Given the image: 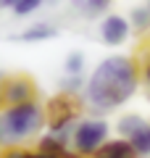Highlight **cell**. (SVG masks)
Masks as SVG:
<instances>
[{
    "label": "cell",
    "instance_id": "1",
    "mask_svg": "<svg viewBox=\"0 0 150 158\" xmlns=\"http://www.w3.org/2000/svg\"><path fill=\"white\" fill-rule=\"evenodd\" d=\"M140 90V63L132 56L113 53L106 56L90 71L82 90V100L98 113H108L121 108Z\"/></svg>",
    "mask_w": 150,
    "mask_h": 158
},
{
    "label": "cell",
    "instance_id": "2",
    "mask_svg": "<svg viewBox=\"0 0 150 158\" xmlns=\"http://www.w3.org/2000/svg\"><path fill=\"white\" fill-rule=\"evenodd\" d=\"M48 121H45V108L40 100L0 108V135L6 145H24L32 137H40Z\"/></svg>",
    "mask_w": 150,
    "mask_h": 158
},
{
    "label": "cell",
    "instance_id": "3",
    "mask_svg": "<svg viewBox=\"0 0 150 158\" xmlns=\"http://www.w3.org/2000/svg\"><path fill=\"white\" fill-rule=\"evenodd\" d=\"M111 140V124L100 116L77 118L71 127V153L92 158L100 148Z\"/></svg>",
    "mask_w": 150,
    "mask_h": 158
},
{
    "label": "cell",
    "instance_id": "4",
    "mask_svg": "<svg viewBox=\"0 0 150 158\" xmlns=\"http://www.w3.org/2000/svg\"><path fill=\"white\" fill-rule=\"evenodd\" d=\"M42 108H45L48 127H74V121L82 113V98L58 90L53 98H48L42 103Z\"/></svg>",
    "mask_w": 150,
    "mask_h": 158
},
{
    "label": "cell",
    "instance_id": "5",
    "mask_svg": "<svg viewBox=\"0 0 150 158\" xmlns=\"http://www.w3.org/2000/svg\"><path fill=\"white\" fill-rule=\"evenodd\" d=\"M0 98H3V106H16V103L37 100V85L24 71L6 74V77H0Z\"/></svg>",
    "mask_w": 150,
    "mask_h": 158
},
{
    "label": "cell",
    "instance_id": "6",
    "mask_svg": "<svg viewBox=\"0 0 150 158\" xmlns=\"http://www.w3.org/2000/svg\"><path fill=\"white\" fill-rule=\"evenodd\" d=\"M98 34H100V42H103V45L121 48L129 40V34H132L129 19L121 16V13H106L103 21H100V27H98Z\"/></svg>",
    "mask_w": 150,
    "mask_h": 158
},
{
    "label": "cell",
    "instance_id": "7",
    "mask_svg": "<svg viewBox=\"0 0 150 158\" xmlns=\"http://www.w3.org/2000/svg\"><path fill=\"white\" fill-rule=\"evenodd\" d=\"M37 150L66 158L71 153V127H45L37 140Z\"/></svg>",
    "mask_w": 150,
    "mask_h": 158
},
{
    "label": "cell",
    "instance_id": "8",
    "mask_svg": "<svg viewBox=\"0 0 150 158\" xmlns=\"http://www.w3.org/2000/svg\"><path fill=\"white\" fill-rule=\"evenodd\" d=\"M69 6L77 16H82L84 21H95V19L111 13L113 0H69Z\"/></svg>",
    "mask_w": 150,
    "mask_h": 158
},
{
    "label": "cell",
    "instance_id": "9",
    "mask_svg": "<svg viewBox=\"0 0 150 158\" xmlns=\"http://www.w3.org/2000/svg\"><path fill=\"white\" fill-rule=\"evenodd\" d=\"M53 37H58V27L53 21H34V24H29V27L19 34V40L27 42V45L48 42V40H53Z\"/></svg>",
    "mask_w": 150,
    "mask_h": 158
},
{
    "label": "cell",
    "instance_id": "10",
    "mask_svg": "<svg viewBox=\"0 0 150 158\" xmlns=\"http://www.w3.org/2000/svg\"><path fill=\"white\" fill-rule=\"evenodd\" d=\"M127 142L132 145V150L137 153V158H150V121L148 118L127 137Z\"/></svg>",
    "mask_w": 150,
    "mask_h": 158
},
{
    "label": "cell",
    "instance_id": "11",
    "mask_svg": "<svg viewBox=\"0 0 150 158\" xmlns=\"http://www.w3.org/2000/svg\"><path fill=\"white\" fill-rule=\"evenodd\" d=\"M92 158H137V153L132 150V145L127 140L119 137V140H108Z\"/></svg>",
    "mask_w": 150,
    "mask_h": 158
},
{
    "label": "cell",
    "instance_id": "12",
    "mask_svg": "<svg viewBox=\"0 0 150 158\" xmlns=\"http://www.w3.org/2000/svg\"><path fill=\"white\" fill-rule=\"evenodd\" d=\"M129 27H132L134 32H140V34L150 32V11L145 6H134L132 11H129Z\"/></svg>",
    "mask_w": 150,
    "mask_h": 158
},
{
    "label": "cell",
    "instance_id": "13",
    "mask_svg": "<svg viewBox=\"0 0 150 158\" xmlns=\"http://www.w3.org/2000/svg\"><path fill=\"white\" fill-rule=\"evenodd\" d=\"M0 158H58V156H50L42 150H24L21 145H6L0 150Z\"/></svg>",
    "mask_w": 150,
    "mask_h": 158
},
{
    "label": "cell",
    "instance_id": "14",
    "mask_svg": "<svg viewBox=\"0 0 150 158\" xmlns=\"http://www.w3.org/2000/svg\"><path fill=\"white\" fill-rule=\"evenodd\" d=\"M84 66H87V58H84V53L71 50V53L66 56V61H63V74H71V77H82V74H84Z\"/></svg>",
    "mask_w": 150,
    "mask_h": 158
},
{
    "label": "cell",
    "instance_id": "15",
    "mask_svg": "<svg viewBox=\"0 0 150 158\" xmlns=\"http://www.w3.org/2000/svg\"><path fill=\"white\" fill-rule=\"evenodd\" d=\"M142 121H145V118L140 116V113H124V116L116 121V132H119V137H121V140H127V137L132 135V132L137 129Z\"/></svg>",
    "mask_w": 150,
    "mask_h": 158
},
{
    "label": "cell",
    "instance_id": "16",
    "mask_svg": "<svg viewBox=\"0 0 150 158\" xmlns=\"http://www.w3.org/2000/svg\"><path fill=\"white\" fill-rule=\"evenodd\" d=\"M84 74L82 77H71V74H66V77L61 79V85H58V90L61 92H69V95H82V90H84Z\"/></svg>",
    "mask_w": 150,
    "mask_h": 158
},
{
    "label": "cell",
    "instance_id": "17",
    "mask_svg": "<svg viewBox=\"0 0 150 158\" xmlns=\"http://www.w3.org/2000/svg\"><path fill=\"white\" fill-rule=\"evenodd\" d=\"M42 3L45 0H19L16 6L11 8V13L16 19H24V16H32L34 11H40V8H42Z\"/></svg>",
    "mask_w": 150,
    "mask_h": 158
},
{
    "label": "cell",
    "instance_id": "18",
    "mask_svg": "<svg viewBox=\"0 0 150 158\" xmlns=\"http://www.w3.org/2000/svg\"><path fill=\"white\" fill-rule=\"evenodd\" d=\"M140 82L145 85V92H148V100H150V58L145 61V66L140 69Z\"/></svg>",
    "mask_w": 150,
    "mask_h": 158
},
{
    "label": "cell",
    "instance_id": "19",
    "mask_svg": "<svg viewBox=\"0 0 150 158\" xmlns=\"http://www.w3.org/2000/svg\"><path fill=\"white\" fill-rule=\"evenodd\" d=\"M16 3H19V0H0V11H11Z\"/></svg>",
    "mask_w": 150,
    "mask_h": 158
},
{
    "label": "cell",
    "instance_id": "20",
    "mask_svg": "<svg viewBox=\"0 0 150 158\" xmlns=\"http://www.w3.org/2000/svg\"><path fill=\"white\" fill-rule=\"evenodd\" d=\"M66 158H84V156H77V153H69Z\"/></svg>",
    "mask_w": 150,
    "mask_h": 158
},
{
    "label": "cell",
    "instance_id": "21",
    "mask_svg": "<svg viewBox=\"0 0 150 158\" xmlns=\"http://www.w3.org/2000/svg\"><path fill=\"white\" fill-rule=\"evenodd\" d=\"M3 148H6V140H3V135H0V150H3Z\"/></svg>",
    "mask_w": 150,
    "mask_h": 158
},
{
    "label": "cell",
    "instance_id": "22",
    "mask_svg": "<svg viewBox=\"0 0 150 158\" xmlns=\"http://www.w3.org/2000/svg\"><path fill=\"white\" fill-rule=\"evenodd\" d=\"M142 6H145V8H148V11H150V0H145V3H142Z\"/></svg>",
    "mask_w": 150,
    "mask_h": 158
},
{
    "label": "cell",
    "instance_id": "23",
    "mask_svg": "<svg viewBox=\"0 0 150 158\" xmlns=\"http://www.w3.org/2000/svg\"><path fill=\"white\" fill-rule=\"evenodd\" d=\"M0 108H3V98H0Z\"/></svg>",
    "mask_w": 150,
    "mask_h": 158
}]
</instances>
